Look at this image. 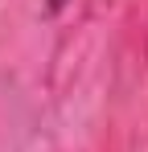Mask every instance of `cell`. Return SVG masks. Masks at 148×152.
Here are the masks:
<instances>
[{"label":"cell","instance_id":"1","mask_svg":"<svg viewBox=\"0 0 148 152\" xmlns=\"http://www.w3.org/2000/svg\"><path fill=\"white\" fill-rule=\"evenodd\" d=\"M66 4H70V0H45V12H49V17H58Z\"/></svg>","mask_w":148,"mask_h":152}]
</instances>
